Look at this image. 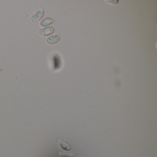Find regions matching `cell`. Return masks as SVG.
Wrapping results in <instances>:
<instances>
[{"label": "cell", "instance_id": "obj_1", "mask_svg": "<svg viewBox=\"0 0 157 157\" xmlns=\"http://www.w3.org/2000/svg\"><path fill=\"white\" fill-rule=\"evenodd\" d=\"M54 32H55V29L54 27L52 26H48L39 30L38 33L39 34L41 35L42 36H45L51 35L52 34L54 33Z\"/></svg>", "mask_w": 157, "mask_h": 157}, {"label": "cell", "instance_id": "obj_2", "mask_svg": "<svg viewBox=\"0 0 157 157\" xmlns=\"http://www.w3.org/2000/svg\"><path fill=\"white\" fill-rule=\"evenodd\" d=\"M44 10H40L37 12L33 16H32L31 21L33 23H36L38 21H40L44 16Z\"/></svg>", "mask_w": 157, "mask_h": 157}, {"label": "cell", "instance_id": "obj_3", "mask_svg": "<svg viewBox=\"0 0 157 157\" xmlns=\"http://www.w3.org/2000/svg\"><path fill=\"white\" fill-rule=\"evenodd\" d=\"M60 39V35L59 34L54 35L48 37L47 40V42L48 44L53 45L58 43Z\"/></svg>", "mask_w": 157, "mask_h": 157}, {"label": "cell", "instance_id": "obj_4", "mask_svg": "<svg viewBox=\"0 0 157 157\" xmlns=\"http://www.w3.org/2000/svg\"><path fill=\"white\" fill-rule=\"evenodd\" d=\"M59 145L60 148L65 151H70L71 149V145L65 140H59Z\"/></svg>", "mask_w": 157, "mask_h": 157}, {"label": "cell", "instance_id": "obj_5", "mask_svg": "<svg viewBox=\"0 0 157 157\" xmlns=\"http://www.w3.org/2000/svg\"><path fill=\"white\" fill-rule=\"evenodd\" d=\"M54 22V21L53 19H51L50 18H45V19H43L41 22H40V25L42 27H44L46 26H48V25H49L51 24Z\"/></svg>", "mask_w": 157, "mask_h": 157}, {"label": "cell", "instance_id": "obj_6", "mask_svg": "<svg viewBox=\"0 0 157 157\" xmlns=\"http://www.w3.org/2000/svg\"><path fill=\"white\" fill-rule=\"evenodd\" d=\"M59 157H74L75 155L71 152H59Z\"/></svg>", "mask_w": 157, "mask_h": 157}, {"label": "cell", "instance_id": "obj_7", "mask_svg": "<svg viewBox=\"0 0 157 157\" xmlns=\"http://www.w3.org/2000/svg\"><path fill=\"white\" fill-rule=\"evenodd\" d=\"M2 70V67L1 65H0V71H1Z\"/></svg>", "mask_w": 157, "mask_h": 157}]
</instances>
